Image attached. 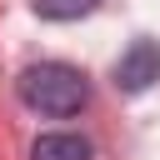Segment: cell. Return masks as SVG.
Returning <instances> with one entry per match:
<instances>
[{
    "label": "cell",
    "mask_w": 160,
    "mask_h": 160,
    "mask_svg": "<svg viewBox=\"0 0 160 160\" xmlns=\"http://www.w3.org/2000/svg\"><path fill=\"white\" fill-rule=\"evenodd\" d=\"M100 0H35V15L40 20H80V15H90Z\"/></svg>",
    "instance_id": "obj_4"
},
{
    "label": "cell",
    "mask_w": 160,
    "mask_h": 160,
    "mask_svg": "<svg viewBox=\"0 0 160 160\" xmlns=\"http://www.w3.org/2000/svg\"><path fill=\"white\" fill-rule=\"evenodd\" d=\"M160 80V40H135L125 55H120V65H115V85L125 90V95H140V90H150Z\"/></svg>",
    "instance_id": "obj_2"
},
{
    "label": "cell",
    "mask_w": 160,
    "mask_h": 160,
    "mask_svg": "<svg viewBox=\"0 0 160 160\" xmlns=\"http://www.w3.org/2000/svg\"><path fill=\"white\" fill-rule=\"evenodd\" d=\"M30 160H90V145L80 135H40L30 145Z\"/></svg>",
    "instance_id": "obj_3"
},
{
    "label": "cell",
    "mask_w": 160,
    "mask_h": 160,
    "mask_svg": "<svg viewBox=\"0 0 160 160\" xmlns=\"http://www.w3.org/2000/svg\"><path fill=\"white\" fill-rule=\"evenodd\" d=\"M20 100L40 115H80L85 100H90V85L75 65H60V60H40L20 75Z\"/></svg>",
    "instance_id": "obj_1"
}]
</instances>
